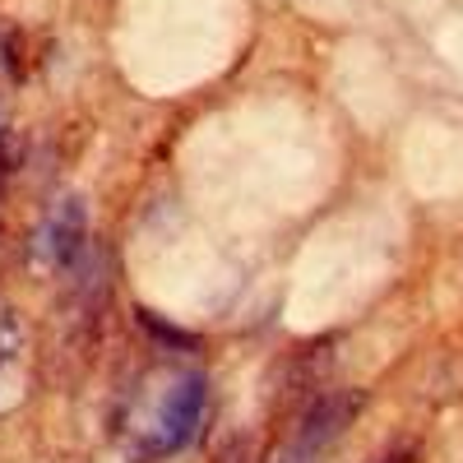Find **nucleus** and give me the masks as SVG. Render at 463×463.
<instances>
[{
    "label": "nucleus",
    "mask_w": 463,
    "mask_h": 463,
    "mask_svg": "<svg viewBox=\"0 0 463 463\" xmlns=\"http://www.w3.org/2000/svg\"><path fill=\"white\" fill-rule=\"evenodd\" d=\"M204 403H209V380L200 371L172 375L158 390V399L148 403V412L130 427V454L135 458H163V454L185 449L204 421Z\"/></svg>",
    "instance_id": "1"
},
{
    "label": "nucleus",
    "mask_w": 463,
    "mask_h": 463,
    "mask_svg": "<svg viewBox=\"0 0 463 463\" xmlns=\"http://www.w3.org/2000/svg\"><path fill=\"white\" fill-rule=\"evenodd\" d=\"M89 213H84V200H61L52 213H47V227H43V237H37V250H43L47 269L52 274H70L74 264L84 260L89 250Z\"/></svg>",
    "instance_id": "2"
},
{
    "label": "nucleus",
    "mask_w": 463,
    "mask_h": 463,
    "mask_svg": "<svg viewBox=\"0 0 463 463\" xmlns=\"http://www.w3.org/2000/svg\"><path fill=\"white\" fill-rule=\"evenodd\" d=\"M357 412H362V390H320V394L311 399V408H306V417H301L297 449H301V454L325 449Z\"/></svg>",
    "instance_id": "3"
},
{
    "label": "nucleus",
    "mask_w": 463,
    "mask_h": 463,
    "mask_svg": "<svg viewBox=\"0 0 463 463\" xmlns=\"http://www.w3.org/2000/svg\"><path fill=\"white\" fill-rule=\"evenodd\" d=\"M139 325H144L153 338H158V343H167V347H181V353H195V347H200V338H195V334H185V329H172V325H163V320L153 316V311H139Z\"/></svg>",
    "instance_id": "4"
},
{
    "label": "nucleus",
    "mask_w": 463,
    "mask_h": 463,
    "mask_svg": "<svg viewBox=\"0 0 463 463\" xmlns=\"http://www.w3.org/2000/svg\"><path fill=\"white\" fill-rule=\"evenodd\" d=\"M213 463H250V445L241 440V436H232L222 449H218V458Z\"/></svg>",
    "instance_id": "5"
},
{
    "label": "nucleus",
    "mask_w": 463,
    "mask_h": 463,
    "mask_svg": "<svg viewBox=\"0 0 463 463\" xmlns=\"http://www.w3.org/2000/svg\"><path fill=\"white\" fill-rule=\"evenodd\" d=\"M283 463H301V449H297V454H288V458H283Z\"/></svg>",
    "instance_id": "6"
}]
</instances>
